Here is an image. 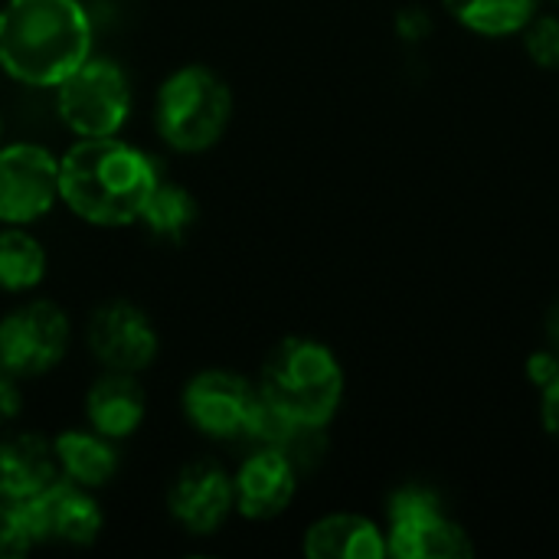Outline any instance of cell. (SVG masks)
Instances as JSON below:
<instances>
[{
	"label": "cell",
	"mask_w": 559,
	"mask_h": 559,
	"mask_svg": "<svg viewBox=\"0 0 559 559\" xmlns=\"http://www.w3.org/2000/svg\"><path fill=\"white\" fill-rule=\"evenodd\" d=\"M59 478L98 491L115 481L118 475V449L115 439L95 432V429H66L52 439Z\"/></svg>",
	"instance_id": "cell-17"
},
{
	"label": "cell",
	"mask_w": 559,
	"mask_h": 559,
	"mask_svg": "<svg viewBox=\"0 0 559 559\" xmlns=\"http://www.w3.org/2000/svg\"><path fill=\"white\" fill-rule=\"evenodd\" d=\"M72 321L56 301H26L0 321V367L13 377H43L62 364Z\"/></svg>",
	"instance_id": "cell-8"
},
{
	"label": "cell",
	"mask_w": 559,
	"mask_h": 559,
	"mask_svg": "<svg viewBox=\"0 0 559 559\" xmlns=\"http://www.w3.org/2000/svg\"><path fill=\"white\" fill-rule=\"evenodd\" d=\"M20 511L33 547H92L105 524L95 495L66 478L20 501Z\"/></svg>",
	"instance_id": "cell-10"
},
{
	"label": "cell",
	"mask_w": 559,
	"mask_h": 559,
	"mask_svg": "<svg viewBox=\"0 0 559 559\" xmlns=\"http://www.w3.org/2000/svg\"><path fill=\"white\" fill-rule=\"evenodd\" d=\"M29 550H33V537L26 531L20 504L0 498V559H16Z\"/></svg>",
	"instance_id": "cell-22"
},
{
	"label": "cell",
	"mask_w": 559,
	"mask_h": 559,
	"mask_svg": "<svg viewBox=\"0 0 559 559\" xmlns=\"http://www.w3.org/2000/svg\"><path fill=\"white\" fill-rule=\"evenodd\" d=\"M56 111L75 138L118 134L131 115L124 69L108 56H88L56 85Z\"/></svg>",
	"instance_id": "cell-6"
},
{
	"label": "cell",
	"mask_w": 559,
	"mask_h": 559,
	"mask_svg": "<svg viewBox=\"0 0 559 559\" xmlns=\"http://www.w3.org/2000/svg\"><path fill=\"white\" fill-rule=\"evenodd\" d=\"M0 138H3V118H0Z\"/></svg>",
	"instance_id": "cell-28"
},
{
	"label": "cell",
	"mask_w": 559,
	"mask_h": 559,
	"mask_svg": "<svg viewBox=\"0 0 559 559\" xmlns=\"http://www.w3.org/2000/svg\"><path fill=\"white\" fill-rule=\"evenodd\" d=\"M386 557L465 559L475 557L468 531L452 521L439 495L426 485H403L386 501Z\"/></svg>",
	"instance_id": "cell-5"
},
{
	"label": "cell",
	"mask_w": 559,
	"mask_h": 559,
	"mask_svg": "<svg viewBox=\"0 0 559 559\" xmlns=\"http://www.w3.org/2000/svg\"><path fill=\"white\" fill-rule=\"evenodd\" d=\"M85 344L102 370H118V373L147 370L160 350V337L151 318L131 301H108L95 308L85 328Z\"/></svg>",
	"instance_id": "cell-11"
},
{
	"label": "cell",
	"mask_w": 559,
	"mask_h": 559,
	"mask_svg": "<svg viewBox=\"0 0 559 559\" xmlns=\"http://www.w3.org/2000/svg\"><path fill=\"white\" fill-rule=\"evenodd\" d=\"M144 416H147V396H144V386L134 380V373L102 370V377L85 393L88 426L115 442L134 436Z\"/></svg>",
	"instance_id": "cell-14"
},
{
	"label": "cell",
	"mask_w": 559,
	"mask_h": 559,
	"mask_svg": "<svg viewBox=\"0 0 559 559\" xmlns=\"http://www.w3.org/2000/svg\"><path fill=\"white\" fill-rule=\"evenodd\" d=\"M524 52L537 69L559 72V16L557 13H534V20L521 29Z\"/></svg>",
	"instance_id": "cell-21"
},
{
	"label": "cell",
	"mask_w": 559,
	"mask_h": 559,
	"mask_svg": "<svg viewBox=\"0 0 559 559\" xmlns=\"http://www.w3.org/2000/svg\"><path fill=\"white\" fill-rule=\"evenodd\" d=\"M259 393L278 416L328 429L344 403V367L328 344L285 337L262 364Z\"/></svg>",
	"instance_id": "cell-3"
},
{
	"label": "cell",
	"mask_w": 559,
	"mask_h": 559,
	"mask_svg": "<svg viewBox=\"0 0 559 559\" xmlns=\"http://www.w3.org/2000/svg\"><path fill=\"white\" fill-rule=\"evenodd\" d=\"M233 121V92L206 66H183L160 82L154 124L167 147L203 154L226 134Z\"/></svg>",
	"instance_id": "cell-4"
},
{
	"label": "cell",
	"mask_w": 559,
	"mask_h": 559,
	"mask_svg": "<svg viewBox=\"0 0 559 559\" xmlns=\"http://www.w3.org/2000/svg\"><path fill=\"white\" fill-rule=\"evenodd\" d=\"M308 559H383L386 534L360 514H328L305 531Z\"/></svg>",
	"instance_id": "cell-16"
},
{
	"label": "cell",
	"mask_w": 559,
	"mask_h": 559,
	"mask_svg": "<svg viewBox=\"0 0 559 559\" xmlns=\"http://www.w3.org/2000/svg\"><path fill=\"white\" fill-rule=\"evenodd\" d=\"M187 423L216 442H249L265 416V400L242 373L233 370H200L183 386Z\"/></svg>",
	"instance_id": "cell-7"
},
{
	"label": "cell",
	"mask_w": 559,
	"mask_h": 559,
	"mask_svg": "<svg viewBox=\"0 0 559 559\" xmlns=\"http://www.w3.org/2000/svg\"><path fill=\"white\" fill-rule=\"evenodd\" d=\"M46 278V249L26 226L0 229V292L23 295Z\"/></svg>",
	"instance_id": "cell-20"
},
{
	"label": "cell",
	"mask_w": 559,
	"mask_h": 559,
	"mask_svg": "<svg viewBox=\"0 0 559 559\" xmlns=\"http://www.w3.org/2000/svg\"><path fill=\"white\" fill-rule=\"evenodd\" d=\"M92 56V20L82 0H3L0 69L33 88H56Z\"/></svg>",
	"instance_id": "cell-2"
},
{
	"label": "cell",
	"mask_w": 559,
	"mask_h": 559,
	"mask_svg": "<svg viewBox=\"0 0 559 559\" xmlns=\"http://www.w3.org/2000/svg\"><path fill=\"white\" fill-rule=\"evenodd\" d=\"M200 219V206L193 200V193L180 183H170V180H157L138 223L144 226V233L154 239V242H164V246H183L187 236L193 233Z\"/></svg>",
	"instance_id": "cell-18"
},
{
	"label": "cell",
	"mask_w": 559,
	"mask_h": 559,
	"mask_svg": "<svg viewBox=\"0 0 559 559\" xmlns=\"http://www.w3.org/2000/svg\"><path fill=\"white\" fill-rule=\"evenodd\" d=\"M540 423H544V432L559 445V373L557 380L540 393Z\"/></svg>",
	"instance_id": "cell-26"
},
{
	"label": "cell",
	"mask_w": 559,
	"mask_h": 559,
	"mask_svg": "<svg viewBox=\"0 0 559 559\" xmlns=\"http://www.w3.org/2000/svg\"><path fill=\"white\" fill-rule=\"evenodd\" d=\"M445 13L468 33L485 39L521 36L540 0H442Z\"/></svg>",
	"instance_id": "cell-19"
},
{
	"label": "cell",
	"mask_w": 559,
	"mask_h": 559,
	"mask_svg": "<svg viewBox=\"0 0 559 559\" xmlns=\"http://www.w3.org/2000/svg\"><path fill=\"white\" fill-rule=\"evenodd\" d=\"M167 511L193 537L216 534L236 511L233 475L210 459L183 465L170 481Z\"/></svg>",
	"instance_id": "cell-12"
},
{
	"label": "cell",
	"mask_w": 559,
	"mask_h": 559,
	"mask_svg": "<svg viewBox=\"0 0 559 559\" xmlns=\"http://www.w3.org/2000/svg\"><path fill=\"white\" fill-rule=\"evenodd\" d=\"M544 334H547V344H550L554 350H559V298L550 305V311H547Z\"/></svg>",
	"instance_id": "cell-27"
},
{
	"label": "cell",
	"mask_w": 559,
	"mask_h": 559,
	"mask_svg": "<svg viewBox=\"0 0 559 559\" xmlns=\"http://www.w3.org/2000/svg\"><path fill=\"white\" fill-rule=\"evenodd\" d=\"M20 377L0 367V429L13 426L23 413V393H20Z\"/></svg>",
	"instance_id": "cell-25"
},
{
	"label": "cell",
	"mask_w": 559,
	"mask_h": 559,
	"mask_svg": "<svg viewBox=\"0 0 559 559\" xmlns=\"http://www.w3.org/2000/svg\"><path fill=\"white\" fill-rule=\"evenodd\" d=\"M559 373V350H554L550 344L544 347V350H534L531 357H527V364H524V377H527V383L531 386H537L540 393L557 380Z\"/></svg>",
	"instance_id": "cell-24"
},
{
	"label": "cell",
	"mask_w": 559,
	"mask_h": 559,
	"mask_svg": "<svg viewBox=\"0 0 559 559\" xmlns=\"http://www.w3.org/2000/svg\"><path fill=\"white\" fill-rule=\"evenodd\" d=\"M298 468L272 445H252V452L242 459L233 491H236V511L246 521H275L288 511V504L298 495Z\"/></svg>",
	"instance_id": "cell-13"
},
{
	"label": "cell",
	"mask_w": 559,
	"mask_h": 559,
	"mask_svg": "<svg viewBox=\"0 0 559 559\" xmlns=\"http://www.w3.org/2000/svg\"><path fill=\"white\" fill-rule=\"evenodd\" d=\"M59 478L52 442L36 432H13L0 439V498L26 501Z\"/></svg>",
	"instance_id": "cell-15"
},
{
	"label": "cell",
	"mask_w": 559,
	"mask_h": 559,
	"mask_svg": "<svg viewBox=\"0 0 559 559\" xmlns=\"http://www.w3.org/2000/svg\"><path fill=\"white\" fill-rule=\"evenodd\" d=\"M432 29H436V20L429 16L426 7H416V3H413V7H403V10L396 13V36H400L403 43H409V46L429 39Z\"/></svg>",
	"instance_id": "cell-23"
},
{
	"label": "cell",
	"mask_w": 559,
	"mask_h": 559,
	"mask_svg": "<svg viewBox=\"0 0 559 559\" xmlns=\"http://www.w3.org/2000/svg\"><path fill=\"white\" fill-rule=\"evenodd\" d=\"M157 180L154 157L118 134L79 138L59 157V200L102 229L138 223Z\"/></svg>",
	"instance_id": "cell-1"
},
{
	"label": "cell",
	"mask_w": 559,
	"mask_h": 559,
	"mask_svg": "<svg viewBox=\"0 0 559 559\" xmlns=\"http://www.w3.org/2000/svg\"><path fill=\"white\" fill-rule=\"evenodd\" d=\"M59 203V157L43 144H0V223L33 226Z\"/></svg>",
	"instance_id": "cell-9"
}]
</instances>
